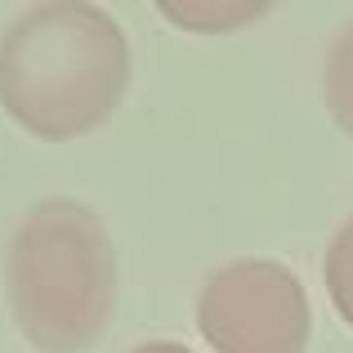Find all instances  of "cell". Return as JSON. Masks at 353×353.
I'll use <instances>...</instances> for the list:
<instances>
[{
    "mask_svg": "<svg viewBox=\"0 0 353 353\" xmlns=\"http://www.w3.org/2000/svg\"><path fill=\"white\" fill-rule=\"evenodd\" d=\"M322 90H327L331 121L353 139V23L340 27V36L327 50V72H322Z\"/></svg>",
    "mask_w": 353,
    "mask_h": 353,
    "instance_id": "5",
    "label": "cell"
},
{
    "mask_svg": "<svg viewBox=\"0 0 353 353\" xmlns=\"http://www.w3.org/2000/svg\"><path fill=\"white\" fill-rule=\"evenodd\" d=\"M134 353H188V349L174 345V340H148V345H139Z\"/></svg>",
    "mask_w": 353,
    "mask_h": 353,
    "instance_id": "7",
    "label": "cell"
},
{
    "mask_svg": "<svg viewBox=\"0 0 353 353\" xmlns=\"http://www.w3.org/2000/svg\"><path fill=\"white\" fill-rule=\"evenodd\" d=\"M9 304L36 349L94 345L117 304V250L103 219L68 197L27 210L9 246Z\"/></svg>",
    "mask_w": 353,
    "mask_h": 353,
    "instance_id": "2",
    "label": "cell"
},
{
    "mask_svg": "<svg viewBox=\"0 0 353 353\" xmlns=\"http://www.w3.org/2000/svg\"><path fill=\"white\" fill-rule=\"evenodd\" d=\"M130 45L108 9L32 5L0 32V103L36 139H77L121 108Z\"/></svg>",
    "mask_w": 353,
    "mask_h": 353,
    "instance_id": "1",
    "label": "cell"
},
{
    "mask_svg": "<svg viewBox=\"0 0 353 353\" xmlns=\"http://www.w3.org/2000/svg\"><path fill=\"white\" fill-rule=\"evenodd\" d=\"M197 327L215 353H304L313 313L286 264L233 259L201 286Z\"/></svg>",
    "mask_w": 353,
    "mask_h": 353,
    "instance_id": "3",
    "label": "cell"
},
{
    "mask_svg": "<svg viewBox=\"0 0 353 353\" xmlns=\"http://www.w3.org/2000/svg\"><path fill=\"white\" fill-rule=\"evenodd\" d=\"M322 273H327V295L336 304V313L353 327V219L331 237Z\"/></svg>",
    "mask_w": 353,
    "mask_h": 353,
    "instance_id": "6",
    "label": "cell"
},
{
    "mask_svg": "<svg viewBox=\"0 0 353 353\" xmlns=\"http://www.w3.org/2000/svg\"><path fill=\"white\" fill-rule=\"evenodd\" d=\"M161 14L188 32H228L268 14L264 0H161Z\"/></svg>",
    "mask_w": 353,
    "mask_h": 353,
    "instance_id": "4",
    "label": "cell"
}]
</instances>
